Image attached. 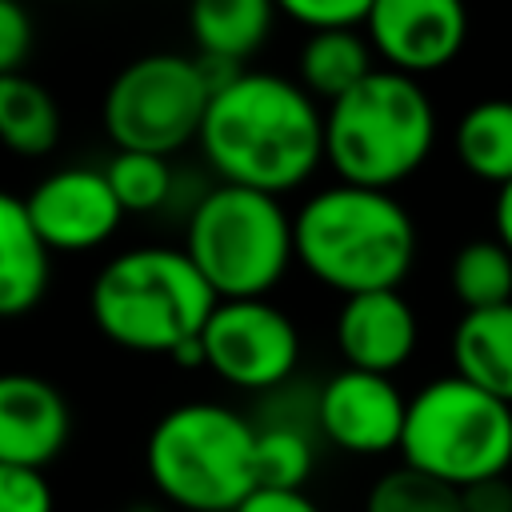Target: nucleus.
I'll return each instance as SVG.
<instances>
[{"instance_id":"dca6fc26","label":"nucleus","mask_w":512,"mask_h":512,"mask_svg":"<svg viewBox=\"0 0 512 512\" xmlns=\"http://www.w3.org/2000/svg\"><path fill=\"white\" fill-rule=\"evenodd\" d=\"M452 372L512 404V304L464 312L452 328Z\"/></svg>"},{"instance_id":"2eb2a0df","label":"nucleus","mask_w":512,"mask_h":512,"mask_svg":"<svg viewBox=\"0 0 512 512\" xmlns=\"http://www.w3.org/2000/svg\"><path fill=\"white\" fill-rule=\"evenodd\" d=\"M52 280V252L36 236L24 196L0 188V320L32 312Z\"/></svg>"},{"instance_id":"6ab92c4d","label":"nucleus","mask_w":512,"mask_h":512,"mask_svg":"<svg viewBox=\"0 0 512 512\" xmlns=\"http://www.w3.org/2000/svg\"><path fill=\"white\" fill-rule=\"evenodd\" d=\"M452 148L476 180H488L496 188L512 184V100L484 96L464 108L452 128Z\"/></svg>"},{"instance_id":"b1692460","label":"nucleus","mask_w":512,"mask_h":512,"mask_svg":"<svg viewBox=\"0 0 512 512\" xmlns=\"http://www.w3.org/2000/svg\"><path fill=\"white\" fill-rule=\"evenodd\" d=\"M312 476V440L296 424L256 428V480L260 488H304Z\"/></svg>"},{"instance_id":"a878e982","label":"nucleus","mask_w":512,"mask_h":512,"mask_svg":"<svg viewBox=\"0 0 512 512\" xmlns=\"http://www.w3.org/2000/svg\"><path fill=\"white\" fill-rule=\"evenodd\" d=\"M0 512H56V496L44 472L0 464Z\"/></svg>"},{"instance_id":"f8f14e48","label":"nucleus","mask_w":512,"mask_h":512,"mask_svg":"<svg viewBox=\"0 0 512 512\" xmlns=\"http://www.w3.org/2000/svg\"><path fill=\"white\" fill-rule=\"evenodd\" d=\"M408 396L392 376L340 368L316 392V424L328 444L348 456H384L400 448Z\"/></svg>"},{"instance_id":"423d86ee","label":"nucleus","mask_w":512,"mask_h":512,"mask_svg":"<svg viewBox=\"0 0 512 512\" xmlns=\"http://www.w3.org/2000/svg\"><path fill=\"white\" fill-rule=\"evenodd\" d=\"M184 252L216 300H260L296 260L292 216L280 196L212 184L196 196L184 220Z\"/></svg>"},{"instance_id":"412c9836","label":"nucleus","mask_w":512,"mask_h":512,"mask_svg":"<svg viewBox=\"0 0 512 512\" xmlns=\"http://www.w3.org/2000/svg\"><path fill=\"white\" fill-rule=\"evenodd\" d=\"M448 288L464 312L512 304V252L496 236L460 244L448 264Z\"/></svg>"},{"instance_id":"393cba45","label":"nucleus","mask_w":512,"mask_h":512,"mask_svg":"<svg viewBox=\"0 0 512 512\" xmlns=\"http://www.w3.org/2000/svg\"><path fill=\"white\" fill-rule=\"evenodd\" d=\"M280 12L308 32H344L368 24L372 0H284Z\"/></svg>"},{"instance_id":"0eeeda50","label":"nucleus","mask_w":512,"mask_h":512,"mask_svg":"<svg viewBox=\"0 0 512 512\" xmlns=\"http://www.w3.org/2000/svg\"><path fill=\"white\" fill-rule=\"evenodd\" d=\"M400 456L408 468L452 488L508 476L512 404L480 392L456 372L436 376L408 396Z\"/></svg>"},{"instance_id":"39448f33","label":"nucleus","mask_w":512,"mask_h":512,"mask_svg":"<svg viewBox=\"0 0 512 512\" xmlns=\"http://www.w3.org/2000/svg\"><path fill=\"white\" fill-rule=\"evenodd\" d=\"M144 468L184 512H236L256 488V424L216 400L172 404L148 432Z\"/></svg>"},{"instance_id":"f03ea898","label":"nucleus","mask_w":512,"mask_h":512,"mask_svg":"<svg viewBox=\"0 0 512 512\" xmlns=\"http://www.w3.org/2000/svg\"><path fill=\"white\" fill-rule=\"evenodd\" d=\"M292 236L296 260L340 296L400 288L416 264L412 212L392 192L344 180L312 192L296 208Z\"/></svg>"},{"instance_id":"ddd939ff","label":"nucleus","mask_w":512,"mask_h":512,"mask_svg":"<svg viewBox=\"0 0 512 512\" xmlns=\"http://www.w3.org/2000/svg\"><path fill=\"white\" fill-rule=\"evenodd\" d=\"M72 436L64 392L36 372H0V464L48 468Z\"/></svg>"},{"instance_id":"20e7f679","label":"nucleus","mask_w":512,"mask_h":512,"mask_svg":"<svg viewBox=\"0 0 512 512\" xmlns=\"http://www.w3.org/2000/svg\"><path fill=\"white\" fill-rule=\"evenodd\" d=\"M432 144V96L420 80L384 64L324 108V160L344 184L388 192L424 168Z\"/></svg>"},{"instance_id":"1a4fd4ad","label":"nucleus","mask_w":512,"mask_h":512,"mask_svg":"<svg viewBox=\"0 0 512 512\" xmlns=\"http://www.w3.org/2000/svg\"><path fill=\"white\" fill-rule=\"evenodd\" d=\"M200 344L204 368L244 392L276 388L300 364V328L268 296L220 300L200 332Z\"/></svg>"},{"instance_id":"c756f323","label":"nucleus","mask_w":512,"mask_h":512,"mask_svg":"<svg viewBox=\"0 0 512 512\" xmlns=\"http://www.w3.org/2000/svg\"><path fill=\"white\" fill-rule=\"evenodd\" d=\"M492 224H496V240L512 252V184H504L496 192V204H492Z\"/></svg>"},{"instance_id":"bb28decb","label":"nucleus","mask_w":512,"mask_h":512,"mask_svg":"<svg viewBox=\"0 0 512 512\" xmlns=\"http://www.w3.org/2000/svg\"><path fill=\"white\" fill-rule=\"evenodd\" d=\"M32 52V20L20 4L0 0V76L20 72V64Z\"/></svg>"},{"instance_id":"7ed1b4c3","label":"nucleus","mask_w":512,"mask_h":512,"mask_svg":"<svg viewBox=\"0 0 512 512\" xmlns=\"http://www.w3.org/2000/svg\"><path fill=\"white\" fill-rule=\"evenodd\" d=\"M216 304V292L188 252L168 244H144L112 256L88 288L92 324L128 352L172 356L204 332Z\"/></svg>"},{"instance_id":"c85d7f7f","label":"nucleus","mask_w":512,"mask_h":512,"mask_svg":"<svg viewBox=\"0 0 512 512\" xmlns=\"http://www.w3.org/2000/svg\"><path fill=\"white\" fill-rule=\"evenodd\" d=\"M460 504H464V512H512V480L508 476L476 480V484L460 488Z\"/></svg>"},{"instance_id":"5701e85b","label":"nucleus","mask_w":512,"mask_h":512,"mask_svg":"<svg viewBox=\"0 0 512 512\" xmlns=\"http://www.w3.org/2000/svg\"><path fill=\"white\" fill-rule=\"evenodd\" d=\"M364 512H464V504H460V488L400 464V468H388L368 488Z\"/></svg>"},{"instance_id":"cd10ccee","label":"nucleus","mask_w":512,"mask_h":512,"mask_svg":"<svg viewBox=\"0 0 512 512\" xmlns=\"http://www.w3.org/2000/svg\"><path fill=\"white\" fill-rule=\"evenodd\" d=\"M236 512H320L304 488H256Z\"/></svg>"},{"instance_id":"6e6552de","label":"nucleus","mask_w":512,"mask_h":512,"mask_svg":"<svg viewBox=\"0 0 512 512\" xmlns=\"http://www.w3.org/2000/svg\"><path fill=\"white\" fill-rule=\"evenodd\" d=\"M208 100L212 88L196 56L144 52L108 80L100 124L116 152H152L168 160L184 144L200 140Z\"/></svg>"},{"instance_id":"f257e3e1","label":"nucleus","mask_w":512,"mask_h":512,"mask_svg":"<svg viewBox=\"0 0 512 512\" xmlns=\"http://www.w3.org/2000/svg\"><path fill=\"white\" fill-rule=\"evenodd\" d=\"M196 144L220 184L284 196L324 164V112L296 80L244 68L212 92Z\"/></svg>"},{"instance_id":"9d476101","label":"nucleus","mask_w":512,"mask_h":512,"mask_svg":"<svg viewBox=\"0 0 512 512\" xmlns=\"http://www.w3.org/2000/svg\"><path fill=\"white\" fill-rule=\"evenodd\" d=\"M28 220L48 252H88L116 236L124 208L104 176V168L68 164L48 172L24 196Z\"/></svg>"},{"instance_id":"4468645a","label":"nucleus","mask_w":512,"mask_h":512,"mask_svg":"<svg viewBox=\"0 0 512 512\" xmlns=\"http://www.w3.org/2000/svg\"><path fill=\"white\" fill-rule=\"evenodd\" d=\"M416 340L420 324L400 288L344 296L336 312V348L344 356V368L392 376L412 360Z\"/></svg>"},{"instance_id":"f3484780","label":"nucleus","mask_w":512,"mask_h":512,"mask_svg":"<svg viewBox=\"0 0 512 512\" xmlns=\"http://www.w3.org/2000/svg\"><path fill=\"white\" fill-rule=\"evenodd\" d=\"M188 32H192L196 56L244 68V60L272 32V4L268 0H200L188 12Z\"/></svg>"},{"instance_id":"a211bd4d","label":"nucleus","mask_w":512,"mask_h":512,"mask_svg":"<svg viewBox=\"0 0 512 512\" xmlns=\"http://www.w3.org/2000/svg\"><path fill=\"white\" fill-rule=\"evenodd\" d=\"M376 52L360 28L344 32H308V40L296 52V84L320 104L340 100L352 92L368 72H376Z\"/></svg>"},{"instance_id":"9b49d317","label":"nucleus","mask_w":512,"mask_h":512,"mask_svg":"<svg viewBox=\"0 0 512 512\" xmlns=\"http://www.w3.org/2000/svg\"><path fill=\"white\" fill-rule=\"evenodd\" d=\"M364 36L384 68L420 80L460 56L468 12L456 0H372Z\"/></svg>"},{"instance_id":"aec40b11","label":"nucleus","mask_w":512,"mask_h":512,"mask_svg":"<svg viewBox=\"0 0 512 512\" xmlns=\"http://www.w3.org/2000/svg\"><path fill=\"white\" fill-rule=\"evenodd\" d=\"M0 144L16 156H48L60 144V104L24 72L0 76Z\"/></svg>"},{"instance_id":"4be33fe9","label":"nucleus","mask_w":512,"mask_h":512,"mask_svg":"<svg viewBox=\"0 0 512 512\" xmlns=\"http://www.w3.org/2000/svg\"><path fill=\"white\" fill-rule=\"evenodd\" d=\"M104 176L124 212H156L172 200V188H176L172 164L152 152H112V160L104 164Z\"/></svg>"}]
</instances>
